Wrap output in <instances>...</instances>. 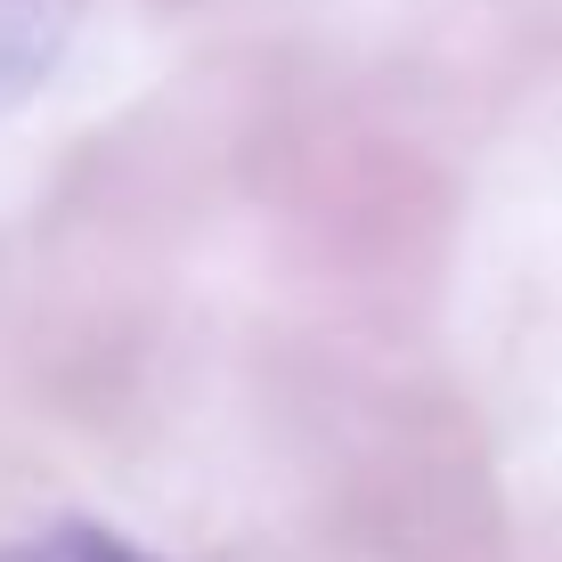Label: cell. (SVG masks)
Here are the masks:
<instances>
[{"instance_id":"7a4b0ae2","label":"cell","mask_w":562,"mask_h":562,"mask_svg":"<svg viewBox=\"0 0 562 562\" xmlns=\"http://www.w3.org/2000/svg\"><path fill=\"white\" fill-rule=\"evenodd\" d=\"M0 562H164V554L123 538V530H106V521H90V514H66L49 530L0 538Z\"/></svg>"},{"instance_id":"6da1fadb","label":"cell","mask_w":562,"mask_h":562,"mask_svg":"<svg viewBox=\"0 0 562 562\" xmlns=\"http://www.w3.org/2000/svg\"><path fill=\"white\" fill-rule=\"evenodd\" d=\"M74 25H82V0H0V114L66 66Z\"/></svg>"}]
</instances>
